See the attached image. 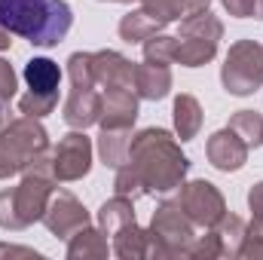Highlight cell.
<instances>
[{"mask_svg": "<svg viewBox=\"0 0 263 260\" xmlns=\"http://www.w3.org/2000/svg\"><path fill=\"white\" fill-rule=\"evenodd\" d=\"M126 169L141 187V193H168L181 187L190 162L165 129H144L129 147Z\"/></svg>", "mask_w": 263, "mask_h": 260, "instance_id": "cell-1", "label": "cell"}, {"mask_svg": "<svg viewBox=\"0 0 263 260\" xmlns=\"http://www.w3.org/2000/svg\"><path fill=\"white\" fill-rule=\"evenodd\" d=\"M0 25L34 46H59L73 25L65 0H0Z\"/></svg>", "mask_w": 263, "mask_h": 260, "instance_id": "cell-2", "label": "cell"}, {"mask_svg": "<svg viewBox=\"0 0 263 260\" xmlns=\"http://www.w3.org/2000/svg\"><path fill=\"white\" fill-rule=\"evenodd\" d=\"M52 169H31L25 172V181L15 190L0 193V227L6 230H22L31 220L43 217L49 196H52Z\"/></svg>", "mask_w": 263, "mask_h": 260, "instance_id": "cell-3", "label": "cell"}, {"mask_svg": "<svg viewBox=\"0 0 263 260\" xmlns=\"http://www.w3.org/2000/svg\"><path fill=\"white\" fill-rule=\"evenodd\" d=\"M70 73V95L65 101V123L70 129H86L98 123L101 117V95L95 92V73H92V52H73L67 62Z\"/></svg>", "mask_w": 263, "mask_h": 260, "instance_id": "cell-4", "label": "cell"}, {"mask_svg": "<svg viewBox=\"0 0 263 260\" xmlns=\"http://www.w3.org/2000/svg\"><path fill=\"white\" fill-rule=\"evenodd\" d=\"M46 129L34 120V117H22L15 123H9L0 132V178H9L15 172L25 169V162L31 156H37L40 150H46Z\"/></svg>", "mask_w": 263, "mask_h": 260, "instance_id": "cell-5", "label": "cell"}, {"mask_svg": "<svg viewBox=\"0 0 263 260\" xmlns=\"http://www.w3.org/2000/svg\"><path fill=\"white\" fill-rule=\"evenodd\" d=\"M220 80L230 95H251L263 86V46L254 40H239L230 46Z\"/></svg>", "mask_w": 263, "mask_h": 260, "instance_id": "cell-6", "label": "cell"}, {"mask_svg": "<svg viewBox=\"0 0 263 260\" xmlns=\"http://www.w3.org/2000/svg\"><path fill=\"white\" fill-rule=\"evenodd\" d=\"M178 205L193 224H202V227H214L223 217V196L208 181H193V184L181 187Z\"/></svg>", "mask_w": 263, "mask_h": 260, "instance_id": "cell-7", "label": "cell"}, {"mask_svg": "<svg viewBox=\"0 0 263 260\" xmlns=\"http://www.w3.org/2000/svg\"><path fill=\"white\" fill-rule=\"evenodd\" d=\"M92 162V141L83 132H70L52 150V172L59 181H77L89 172Z\"/></svg>", "mask_w": 263, "mask_h": 260, "instance_id": "cell-8", "label": "cell"}, {"mask_svg": "<svg viewBox=\"0 0 263 260\" xmlns=\"http://www.w3.org/2000/svg\"><path fill=\"white\" fill-rule=\"evenodd\" d=\"M43 220H46V227H49L52 233H59V236H65V239L70 233L89 227L86 208H83L70 193H65V190H59L55 196H49V205H46V211H43Z\"/></svg>", "mask_w": 263, "mask_h": 260, "instance_id": "cell-9", "label": "cell"}, {"mask_svg": "<svg viewBox=\"0 0 263 260\" xmlns=\"http://www.w3.org/2000/svg\"><path fill=\"white\" fill-rule=\"evenodd\" d=\"M150 239H159V242H175V251H184V245L193 239V230H190V217L181 211V205H159L156 214H153V224H150Z\"/></svg>", "mask_w": 263, "mask_h": 260, "instance_id": "cell-10", "label": "cell"}, {"mask_svg": "<svg viewBox=\"0 0 263 260\" xmlns=\"http://www.w3.org/2000/svg\"><path fill=\"white\" fill-rule=\"evenodd\" d=\"M205 150H208L211 165L220 169V172H236V169H242L245 159H248V144L230 129V126L220 129V132H214V135L208 138V147H205Z\"/></svg>", "mask_w": 263, "mask_h": 260, "instance_id": "cell-11", "label": "cell"}, {"mask_svg": "<svg viewBox=\"0 0 263 260\" xmlns=\"http://www.w3.org/2000/svg\"><path fill=\"white\" fill-rule=\"evenodd\" d=\"M138 117V98L132 89H104L101 95V129H132Z\"/></svg>", "mask_w": 263, "mask_h": 260, "instance_id": "cell-12", "label": "cell"}, {"mask_svg": "<svg viewBox=\"0 0 263 260\" xmlns=\"http://www.w3.org/2000/svg\"><path fill=\"white\" fill-rule=\"evenodd\" d=\"M92 73H95V83L104 89H132L135 65L120 52L104 49V52H92Z\"/></svg>", "mask_w": 263, "mask_h": 260, "instance_id": "cell-13", "label": "cell"}, {"mask_svg": "<svg viewBox=\"0 0 263 260\" xmlns=\"http://www.w3.org/2000/svg\"><path fill=\"white\" fill-rule=\"evenodd\" d=\"M132 89H135V95L150 98V101L165 98V95H168V89H172V70H168V65H153V62L135 65Z\"/></svg>", "mask_w": 263, "mask_h": 260, "instance_id": "cell-14", "label": "cell"}, {"mask_svg": "<svg viewBox=\"0 0 263 260\" xmlns=\"http://www.w3.org/2000/svg\"><path fill=\"white\" fill-rule=\"evenodd\" d=\"M25 80H28V89L31 92L55 95L59 92V83H62V70H59L55 62H49V59H31L25 65Z\"/></svg>", "mask_w": 263, "mask_h": 260, "instance_id": "cell-15", "label": "cell"}, {"mask_svg": "<svg viewBox=\"0 0 263 260\" xmlns=\"http://www.w3.org/2000/svg\"><path fill=\"white\" fill-rule=\"evenodd\" d=\"M129 147H132V129H101L98 138V153L104 159V165L120 169L129 159Z\"/></svg>", "mask_w": 263, "mask_h": 260, "instance_id": "cell-16", "label": "cell"}, {"mask_svg": "<svg viewBox=\"0 0 263 260\" xmlns=\"http://www.w3.org/2000/svg\"><path fill=\"white\" fill-rule=\"evenodd\" d=\"M217 52L214 40H202V37H178V49H175V62H181L184 67H199L205 62H211Z\"/></svg>", "mask_w": 263, "mask_h": 260, "instance_id": "cell-17", "label": "cell"}, {"mask_svg": "<svg viewBox=\"0 0 263 260\" xmlns=\"http://www.w3.org/2000/svg\"><path fill=\"white\" fill-rule=\"evenodd\" d=\"M159 28H162V22L156 15H150L147 9H135L120 22V37L129 40V43H141V40L159 34Z\"/></svg>", "mask_w": 263, "mask_h": 260, "instance_id": "cell-18", "label": "cell"}, {"mask_svg": "<svg viewBox=\"0 0 263 260\" xmlns=\"http://www.w3.org/2000/svg\"><path fill=\"white\" fill-rule=\"evenodd\" d=\"M199 126H202V107L193 95H178L175 98V129L181 135V141L196 138Z\"/></svg>", "mask_w": 263, "mask_h": 260, "instance_id": "cell-19", "label": "cell"}, {"mask_svg": "<svg viewBox=\"0 0 263 260\" xmlns=\"http://www.w3.org/2000/svg\"><path fill=\"white\" fill-rule=\"evenodd\" d=\"M132 224H135L132 199L117 196V199L104 202V208H101V227H104V236H117V233H123V230L132 227Z\"/></svg>", "mask_w": 263, "mask_h": 260, "instance_id": "cell-20", "label": "cell"}, {"mask_svg": "<svg viewBox=\"0 0 263 260\" xmlns=\"http://www.w3.org/2000/svg\"><path fill=\"white\" fill-rule=\"evenodd\" d=\"M230 129L248 144V150L257 147V144H263V117L257 110H239V114L230 120Z\"/></svg>", "mask_w": 263, "mask_h": 260, "instance_id": "cell-21", "label": "cell"}, {"mask_svg": "<svg viewBox=\"0 0 263 260\" xmlns=\"http://www.w3.org/2000/svg\"><path fill=\"white\" fill-rule=\"evenodd\" d=\"M175 49H178V37L153 34V37H147V40H144V62L168 65V62H175Z\"/></svg>", "mask_w": 263, "mask_h": 260, "instance_id": "cell-22", "label": "cell"}, {"mask_svg": "<svg viewBox=\"0 0 263 260\" xmlns=\"http://www.w3.org/2000/svg\"><path fill=\"white\" fill-rule=\"evenodd\" d=\"M55 104H59V92H55V95L28 92V95H22V98H18V110H22L25 117H34V120H40V117L52 114V110H55Z\"/></svg>", "mask_w": 263, "mask_h": 260, "instance_id": "cell-23", "label": "cell"}, {"mask_svg": "<svg viewBox=\"0 0 263 260\" xmlns=\"http://www.w3.org/2000/svg\"><path fill=\"white\" fill-rule=\"evenodd\" d=\"M144 9L165 25V22H175L187 12V0H144Z\"/></svg>", "mask_w": 263, "mask_h": 260, "instance_id": "cell-24", "label": "cell"}, {"mask_svg": "<svg viewBox=\"0 0 263 260\" xmlns=\"http://www.w3.org/2000/svg\"><path fill=\"white\" fill-rule=\"evenodd\" d=\"M220 3L236 18H257V0H220Z\"/></svg>", "mask_w": 263, "mask_h": 260, "instance_id": "cell-25", "label": "cell"}, {"mask_svg": "<svg viewBox=\"0 0 263 260\" xmlns=\"http://www.w3.org/2000/svg\"><path fill=\"white\" fill-rule=\"evenodd\" d=\"M12 95H15V70L0 59V98L9 101Z\"/></svg>", "mask_w": 263, "mask_h": 260, "instance_id": "cell-26", "label": "cell"}, {"mask_svg": "<svg viewBox=\"0 0 263 260\" xmlns=\"http://www.w3.org/2000/svg\"><path fill=\"white\" fill-rule=\"evenodd\" d=\"M248 205H251V211H254L257 217H263V181L251 187V193H248Z\"/></svg>", "mask_w": 263, "mask_h": 260, "instance_id": "cell-27", "label": "cell"}, {"mask_svg": "<svg viewBox=\"0 0 263 260\" xmlns=\"http://www.w3.org/2000/svg\"><path fill=\"white\" fill-rule=\"evenodd\" d=\"M6 104H9V101H6V98H0V132L9 126V107H6Z\"/></svg>", "mask_w": 263, "mask_h": 260, "instance_id": "cell-28", "label": "cell"}, {"mask_svg": "<svg viewBox=\"0 0 263 260\" xmlns=\"http://www.w3.org/2000/svg\"><path fill=\"white\" fill-rule=\"evenodd\" d=\"M208 3L211 0H187V15L190 12H199V9H208Z\"/></svg>", "mask_w": 263, "mask_h": 260, "instance_id": "cell-29", "label": "cell"}, {"mask_svg": "<svg viewBox=\"0 0 263 260\" xmlns=\"http://www.w3.org/2000/svg\"><path fill=\"white\" fill-rule=\"evenodd\" d=\"M9 43H12V40H9V31L0 25V49H9Z\"/></svg>", "mask_w": 263, "mask_h": 260, "instance_id": "cell-30", "label": "cell"}, {"mask_svg": "<svg viewBox=\"0 0 263 260\" xmlns=\"http://www.w3.org/2000/svg\"><path fill=\"white\" fill-rule=\"evenodd\" d=\"M114 3H132V0H114Z\"/></svg>", "mask_w": 263, "mask_h": 260, "instance_id": "cell-31", "label": "cell"}]
</instances>
